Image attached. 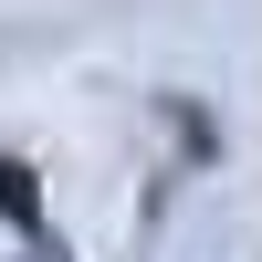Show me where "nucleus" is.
Returning a JSON list of instances; mask_svg holds the SVG:
<instances>
[{"instance_id":"obj_1","label":"nucleus","mask_w":262,"mask_h":262,"mask_svg":"<svg viewBox=\"0 0 262 262\" xmlns=\"http://www.w3.org/2000/svg\"><path fill=\"white\" fill-rule=\"evenodd\" d=\"M0 210H11V221H32V168H11V158H0Z\"/></svg>"}]
</instances>
